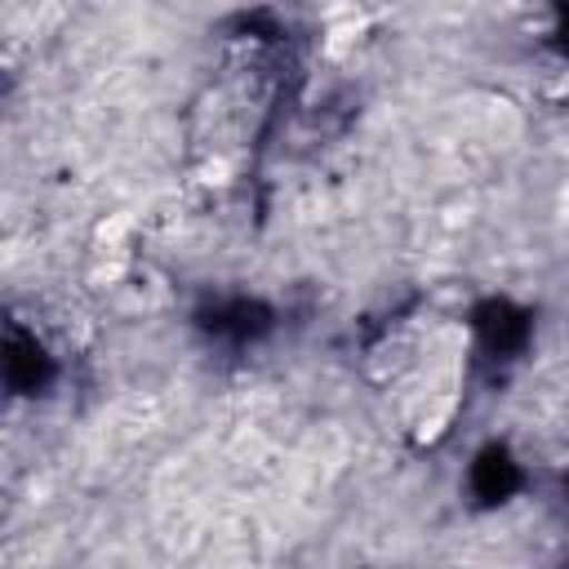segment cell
Returning a JSON list of instances; mask_svg holds the SVG:
<instances>
[{
    "mask_svg": "<svg viewBox=\"0 0 569 569\" xmlns=\"http://www.w3.org/2000/svg\"><path fill=\"white\" fill-rule=\"evenodd\" d=\"M516 489H520V467H516V458H511L502 445L480 449L476 462H471V493H476V502L493 507V502H507Z\"/></svg>",
    "mask_w": 569,
    "mask_h": 569,
    "instance_id": "cell-4",
    "label": "cell"
},
{
    "mask_svg": "<svg viewBox=\"0 0 569 569\" xmlns=\"http://www.w3.org/2000/svg\"><path fill=\"white\" fill-rule=\"evenodd\" d=\"M471 325H476V338H480L485 356H493V360H507V356H516L529 342V311H520L507 298L480 302Z\"/></svg>",
    "mask_w": 569,
    "mask_h": 569,
    "instance_id": "cell-2",
    "label": "cell"
},
{
    "mask_svg": "<svg viewBox=\"0 0 569 569\" xmlns=\"http://www.w3.org/2000/svg\"><path fill=\"white\" fill-rule=\"evenodd\" d=\"M560 44L569 49V0H560Z\"/></svg>",
    "mask_w": 569,
    "mask_h": 569,
    "instance_id": "cell-5",
    "label": "cell"
},
{
    "mask_svg": "<svg viewBox=\"0 0 569 569\" xmlns=\"http://www.w3.org/2000/svg\"><path fill=\"white\" fill-rule=\"evenodd\" d=\"M200 329L222 338V342H249V338L271 329V311L262 302L231 298V302H213L209 311H200Z\"/></svg>",
    "mask_w": 569,
    "mask_h": 569,
    "instance_id": "cell-3",
    "label": "cell"
},
{
    "mask_svg": "<svg viewBox=\"0 0 569 569\" xmlns=\"http://www.w3.org/2000/svg\"><path fill=\"white\" fill-rule=\"evenodd\" d=\"M53 378V356L44 351V342L22 329L18 320L4 325V382L13 396H36L44 382Z\"/></svg>",
    "mask_w": 569,
    "mask_h": 569,
    "instance_id": "cell-1",
    "label": "cell"
}]
</instances>
